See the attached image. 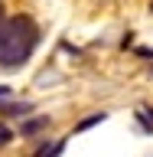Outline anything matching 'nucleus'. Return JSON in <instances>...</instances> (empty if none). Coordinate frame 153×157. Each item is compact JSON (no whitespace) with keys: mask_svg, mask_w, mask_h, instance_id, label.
I'll use <instances>...</instances> for the list:
<instances>
[{"mask_svg":"<svg viewBox=\"0 0 153 157\" xmlns=\"http://www.w3.org/2000/svg\"><path fill=\"white\" fill-rule=\"evenodd\" d=\"M39 46V26L29 17H13L3 23L0 29V66L16 69L23 62H29V56Z\"/></svg>","mask_w":153,"mask_h":157,"instance_id":"nucleus-1","label":"nucleus"},{"mask_svg":"<svg viewBox=\"0 0 153 157\" xmlns=\"http://www.w3.org/2000/svg\"><path fill=\"white\" fill-rule=\"evenodd\" d=\"M3 23H7V20H3V3H0V29H3Z\"/></svg>","mask_w":153,"mask_h":157,"instance_id":"nucleus-2","label":"nucleus"}]
</instances>
